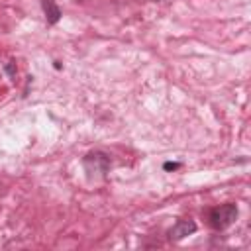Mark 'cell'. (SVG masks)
<instances>
[{
	"label": "cell",
	"instance_id": "7a4b0ae2",
	"mask_svg": "<svg viewBox=\"0 0 251 251\" xmlns=\"http://www.w3.org/2000/svg\"><path fill=\"white\" fill-rule=\"evenodd\" d=\"M192 231H196V224L192 220H178L171 229H169V239L178 241L186 235H190Z\"/></svg>",
	"mask_w": 251,
	"mask_h": 251
},
{
	"label": "cell",
	"instance_id": "3957f363",
	"mask_svg": "<svg viewBox=\"0 0 251 251\" xmlns=\"http://www.w3.org/2000/svg\"><path fill=\"white\" fill-rule=\"evenodd\" d=\"M41 6H43V12H45V18H47V24H57L59 18H61L59 6L53 0H41Z\"/></svg>",
	"mask_w": 251,
	"mask_h": 251
},
{
	"label": "cell",
	"instance_id": "277c9868",
	"mask_svg": "<svg viewBox=\"0 0 251 251\" xmlns=\"http://www.w3.org/2000/svg\"><path fill=\"white\" fill-rule=\"evenodd\" d=\"M165 169H178V163H167Z\"/></svg>",
	"mask_w": 251,
	"mask_h": 251
},
{
	"label": "cell",
	"instance_id": "6da1fadb",
	"mask_svg": "<svg viewBox=\"0 0 251 251\" xmlns=\"http://www.w3.org/2000/svg\"><path fill=\"white\" fill-rule=\"evenodd\" d=\"M237 220V206L235 204H222L210 210L208 222L214 229H226Z\"/></svg>",
	"mask_w": 251,
	"mask_h": 251
}]
</instances>
